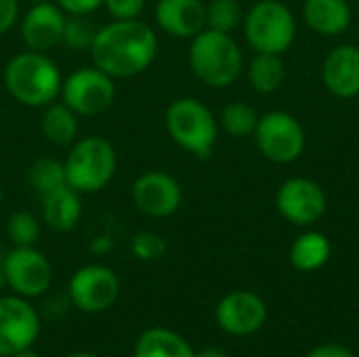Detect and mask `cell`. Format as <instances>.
<instances>
[{
	"instance_id": "obj_1",
	"label": "cell",
	"mask_w": 359,
	"mask_h": 357,
	"mask_svg": "<svg viewBox=\"0 0 359 357\" xmlns=\"http://www.w3.org/2000/svg\"><path fill=\"white\" fill-rule=\"evenodd\" d=\"M156 32L139 19H114L97 29L90 46L93 65L116 78L143 74L156 59Z\"/></svg>"
},
{
	"instance_id": "obj_2",
	"label": "cell",
	"mask_w": 359,
	"mask_h": 357,
	"mask_svg": "<svg viewBox=\"0 0 359 357\" xmlns=\"http://www.w3.org/2000/svg\"><path fill=\"white\" fill-rule=\"evenodd\" d=\"M61 72L57 63L38 50H23L11 57L4 67L8 95L25 107H44L61 95Z\"/></svg>"
},
{
	"instance_id": "obj_3",
	"label": "cell",
	"mask_w": 359,
	"mask_h": 357,
	"mask_svg": "<svg viewBox=\"0 0 359 357\" xmlns=\"http://www.w3.org/2000/svg\"><path fill=\"white\" fill-rule=\"evenodd\" d=\"M63 168L69 187H74L78 194H97L114 179L118 156L107 139L99 135H86L72 143Z\"/></svg>"
},
{
	"instance_id": "obj_4",
	"label": "cell",
	"mask_w": 359,
	"mask_h": 357,
	"mask_svg": "<svg viewBox=\"0 0 359 357\" xmlns=\"http://www.w3.org/2000/svg\"><path fill=\"white\" fill-rule=\"evenodd\" d=\"M189 67L208 86H229L242 69V50L229 34L202 29L191 38Z\"/></svg>"
},
{
	"instance_id": "obj_5",
	"label": "cell",
	"mask_w": 359,
	"mask_h": 357,
	"mask_svg": "<svg viewBox=\"0 0 359 357\" xmlns=\"http://www.w3.org/2000/svg\"><path fill=\"white\" fill-rule=\"evenodd\" d=\"M166 130L179 147L202 160L212 154L219 135L212 112L202 101L191 97H181L168 105Z\"/></svg>"
},
{
	"instance_id": "obj_6",
	"label": "cell",
	"mask_w": 359,
	"mask_h": 357,
	"mask_svg": "<svg viewBox=\"0 0 359 357\" xmlns=\"http://www.w3.org/2000/svg\"><path fill=\"white\" fill-rule=\"evenodd\" d=\"M246 38L257 53L280 55L284 53L297 34L292 13L278 0H263L246 15Z\"/></svg>"
},
{
	"instance_id": "obj_7",
	"label": "cell",
	"mask_w": 359,
	"mask_h": 357,
	"mask_svg": "<svg viewBox=\"0 0 359 357\" xmlns=\"http://www.w3.org/2000/svg\"><path fill=\"white\" fill-rule=\"evenodd\" d=\"M61 99L78 116H99L116 99V84L109 74L97 65L78 67L61 84Z\"/></svg>"
},
{
	"instance_id": "obj_8",
	"label": "cell",
	"mask_w": 359,
	"mask_h": 357,
	"mask_svg": "<svg viewBox=\"0 0 359 357\" xmlns=\"http://www.w3.org/2000/svg\"><path fill=\"white\" fill-rule=\"evenodd\" d=\"M255 139L261 154L278 164L294 162L305 149L303 126L286 112H269L259 118Z\"/></svg>"
},
{
	"instance_id": "obj_9",
	"label": "cell",
	"mask_w": 359,
	"mask_h": 357,
	"mask_svg": "<svg viewBox=\"0 0 359 357\" xmlns=\"http://www.w3.org/2000/svg\"><path fill=\"white\" fill-rule=\"evenodd\" d=\"M120 297L118 276L103 265H84L69 280V301L84 314H101Z\"/></svg>"
},
{
	"instance_id": "obj_10",
	"label": "cell",
	"mask_w": 359,
	"mask_h": 357,
	"mask_svg": "<svg viewBox=\"0 0 359 357\" xmlns=\"http://www.w3.org/2000/svg\"><path fill=\"white\" fill-rule=\"evenodd\" d=\"M2 276L19 297L29 299L50 288L53 269L46 257L34 246H15L2 263Z\"/></svg>"
},
{
	"instance_id": "obj_11",
	"label": "cell",
	"mask_w": 359,
	"mask_h": 357,
	"mask_svg": "<svg viewBox=\"0 0 359 357\" xmlns=\"http://www.w3.org/2000/svg\"><path fill=\"white\" fill-rule=\"evenodd\" d=\"M40 335V316L23 297H0V356L27 349Z\"/></svg>"
},
{
	"instance_id": "obj_12",
	"label": "cell",
	"mask_w": 359,
	"mask_h": 357,
	"mask_svg": "<svg viewBox=\"0 0 359 357\" xmlns=\"http://www.w3.org/2000/svg\"><path fill=\"white\" fill-rule=\"evenodd\" d=\"M133 204L151 219H166L175 215L183 202L179 181L164 170H147L137 177L130 189Z\"/></svg>"
},
{
	"instance_id": "obj_13",
	"label": "cell",
	"mask_w": 359,
	"mask_h": 357,
	"mask_svg": "<svg viewBox=\"0 0 359 357\" xmlns=\"http://www.w3.org/2000/svg\"><path fill=\"white\" fill-rule=\"evenodd\" d=\"M276 204L280 215L294 225H313L324 217L328 206L324 189L316 181L303 177L288 179L280 187Z\"/></svg>"
},
{
	"instance_id": "obj_14",
	"label": "cell",
	"mask_w": 359,
	"mask_h": 357,
	"mask_svg": "<svg viewBox=\"0 0 359 357\" xmlns=\"http://www.w3.org/2000/svg\"><path fill=\"white\" fill-rule=\"evenodd\" d=\"M267 320L263 299L248 290H236L221 299L217 307L219 326L233 337H250L261 330Z\"/></svg>"
},
{
	"instance_id": "obj_15",
	"label": "cell",
	"mask_w": 359,
	"mask_h": 357,
	"mask_svg": "<svg viewBox=\"0 0 359 357\" xmlns=\"http://www.w3.org/2000/svg\"><path fill=\"white\" fill-rule=\"evenodd\" d=\"M65 11L53 2L32 4V8L21 19V38L29 50L48 53L63 42Z\"/></svg>"
},
{
	"instance_id": "obj_16",
	"label": "cell",
	"mask_w": 359,
	"mask_h": 357,
	"mask_svg": "<svg viewBox=\"0 0 359 357\" xmlns=\"http://www.w3.org/2000/svg\"><path fill=\"white\" fill-rule=\"evenodd\" d=\"M156 23L175 38H194L206 25V6L202 0H160L156 4Z\"/></svg>"
},
{
	"instance_id": "obj_17",
	"label": "cell",
	"mask_w": 359,
	"mask_h": 357,
	"mask_svg": "<svg viewBox=\"0 0 359 357\" xmlns=\"http://www.w3.org/2000/svg\"><path fill=\"white\" fill-rule=\"evenodd\" d=\"M324 86L341 97L351 99L359 95V48L353 44L337 46L328 53L324 67H322Z\"/></svg>"
},
{
	"instance_id": "obj_18",
	"label": "cell",
	"mask_w": 359,
	"mask_h": 357,
	"mask_svg": "<svg viewBox=\"0 0 359 357\" xmlns=\"http://www.w3.org/2000/svg\"><path fill=\"white\" fill-rule=\"evenodd\" d=\"M40 200H42V219L53 231L65 234L78 225L82 217V200L74 187L69 185L57 187L50 194L42 196Z\"/></svg>"
},
{
	"instance_id": "obj_19",
	"label": "cell",
	"mask_w": 359,
	"mask_h": 357,
	"mask_svg": "<svg viewBox=\"0 0 359 357\" xmlns=\"http://www.w3.org/2000/svg\"><path fill=\"white\" fill-rule=\"evenodd\" d=\"M303 15L307 25L324 36L343 34L351 23L347 0H305Z\"/></svg>"
},
{
	"instance_id": "obj_20",
	"label": "cell",
	"mask_w": 359,
	"mask_h": 357,
	"mask_svg": "<svg viewBox=\"0 0 359 357\" xmlns=\"http://www.w3.org/2000/svg\"><path fill=\"white\" fill-rule=\"evenodd\" d=\"M40 128L46 141L55 145H72L78 139V130H80L78 114L72 107H67L63 101L61 103L53 101L44 105Z\"/></svg>"
},
{
	"instance_id": "obj_21",
	"label": "cell",
	"mask_w": 359,
	"mask_h": 357,
	"mask_svg": "<svg viewBox=\"0 0 359 357\" xmlns=\"http://www.w3.org/2000/svg\"><path fill=\"white\" fill-rule=\"evenodd\" d=\"M191 345L177 332L166 328H149L145 330L137 345L135 357H194Z\"/></svg>"
},
{
	"instance_id": "obj_22",
	"label": "cell",
	"mask_w": 359,
	"mask_h": 357,
	"mask_svg": "<svg viewBox=\"0 0 359 357\" xmlns=\"http://www.w3.org/2000/svg\"><path fill=\"white\" fill-rule=\"evenodd\" d=\"M330 259V242L318 231L303 234L290 250V261L299 271H316Z\"/></svg>"
},
{
	"instance_id": "obj_23",
	"label": "cell",
	"mask_w": 359,
	"mask_h": 357,
	"mask_svg": "<svg viewBox=\"0 0 359 357\" xmlns=\"http://www.w3.org/2000/svg\"><path fill=\"white\" fill-rule=\"evenodd\" d=\"M250 84L257 93H273L282 86L284 80V63L280 55H269V53H259L255 61L250 63L248 69Z\"/></svg>"
},
{
	"instance_id": "obj_24",
	"label": "cell",
	"mask_w": 359,
	"mask_h": 357,
	"mask_svg": "<svg viewBox=\"0 0 359 357\" xmlns=\"http://www.w3.org/2000/svg\"><path fill=\"white\" fill-rule=\"evenodd\" d=\"M27 183L42 198V196L50 194L53 189L67 185L65 168L61 162H57L53 158H40L27 168Z\"/></svg>"
},
{
	"instance_id": "obj_25",
	"label": "cell",
	"mask_w": 359,
	"mask_h": 357,
	"mask_svg": "<svg viewBox=\"0 0 359 357\" xmlns=\"http://www.w3.org/2000/svg\"><path fill=\"white\" fill-rule=\"evenodd\" d=\"M257 124H259V116H257L255 107H250L242 101L229 103L221 112V126L225 128L227 135H231L236 139L255 135Z\"/></svg>"
},
{
	"instance_id": "obj_26",
	"label": "cell",
	"mask_w": 359,
	"mask_h": 357,
	"mask_svg": "<svg viewBox=\"0 0 359 357\" xmlns=\"http://www.w3.org/2000/svg\"><path fill=\"white\" fill-rule=\"evenodd\" d=\"M6 236L13 246H34L40 238V221L27 210L13 213L6 221Z\"/></svg>"
},
{
	"instance_id": "obj_27",
	"label": "cell",
	"mask_w": 359,
	"mask_h": 357,
	"mask_svg": "<svg viewBox=\"0 0 359 357\" xmlns=\"http://www.w3.org/2000/svg\"><path fill=\"white\" fill-rule=\"evenodd\" d=\"M242 19V11L238 0H212L206 6V25L208 29L229 34L238 27Z\"/></svg>"
},
{
	"instance_id": "obj_28",
	"label": "cell",
	"mask_w": 359,
	"mask_h": 357,
	"mask_svg": "<svg viewBox=\"0 0 359 357\" xmlns=\"http://www.w3.org/2000/svg\"><path fill=\"white\" fill-rule=\"evenodd\" d=\"M95 36H97V29L86 19V15H67L61 44L69 46L72 50H90Z\"/></svg>"
},
{
	"instance_id": "obj_29",
	"label": "cell",
	"mask_w": 359,
	"mask_h": 357,
	"mask_svg": "<svg viewBox=\"0 0 359 357\" xmlns=\"http://www.w3.org/2000/svg\"><path fill=\"white\" fill-rule=\"evenodd\" d=\"M133 255L141 261H158L166 255V242L154 231H141L133 238Z\"/></svg>"
},
{
	"instance_id": "obj_30",
	"label": "cell",
	"mask_w": 359,
	"mask_h": 357,
	"mask_svg": "<svg viewBox=\"0 0 359 357\" xmlns=\"http://www.w3.org/2000/svg\"><path fill=\"white\" fill-rule=\"evenodd\" d=\"M103 6L114 19H139L145 0H103Z\"/></svg>"
},
{
	"instance_id": "obj_31",
	"label": "cell",
	"mask_w": 359,
	"mask_h": 357,
	"mask_svg": "<svg viewBox=\"0 0 359 357\" xmlns=\"http://www.w3.org/2000/svg\"><path fill=\"white\" fill-rule=\"evenodd\" d=\"M55 2L65 11V15H86V17L103 6V0H55Z\"/></svg>"
},
{
	"instance_id": "obj_32",
	"label": "cell",
	"mask_w": 359,
	"mask_h": 357,
	"mask_svg": "<svg viewBox=\"0 0 359 357\" xmlns=\"http://www.w3.org/2000/svg\"><path fill=\"white\" fill-rule=\"evenodd\" d=\"M19 15L17 0H0V34H6L15 23Z\"/></svg>"
},
{
	"instance_id": "obj_33",
	"label": "cell",
	"mask_w": 359,
	"mask_h": 357,
	"mask_svg": "<svg viewBox=\"0 0 359 357\" xmlns=\"http://www.w3.org/2000/svg\"><path fill=\"white\" fill-rule=\"evenodd\" d=\"M307 357H358L351 349H347L345 345H339V343H326V345H320L316 347Z\"/></svg>"
},
{
	"instance_id": "obj_34",
	"label": "cell",
	"mask_w": 359,
	"mask_h": 357,
	"mask_svg": "<svg viewBox=\"0 0 359 357\" xmlns=\"http://www.w3.org/2000/svg\"><path fill=\"white\" fill-rule=\"evenodd\" d=\"M194 357H229L225 351H221V349H215V347H206V349H202L200 353H196Z\"/></svg>"
},
{
	"instance_id": "obj_35",
	"label": "cell",
	"mask_w": 359,
	"mask_h": 357,
	"mask_svg": "<svg viewBox=\"0 0 359 357\" xmlns=\"http://www.w3.org/2000/svg\"><path fill=\"white\" fill-rule=\"evenodd\" d=\"M13 357H40L32 347H27V349H21V351H17Z\"/></svg>"
},
{
	"instance_id": "obj_36",
	"label": "cell",
	"mask_w": 359,
	"mask_h": 357,
	"mask_svg": "<svg viewBox=\"0 0 359 357\" xmlns=\"http://www.w3.org/2000/svg\"><path fill=\"white\" fill-rule=\"evenodd\" d=\"M67 357H97V356H93V353H72V356H67Z\"/></svg>"
},
{
	"instance_id": "obj_37",
	"label": "cell",
	"mask_w": 359,
	"mask_h": 357,
	"mask_svg": "<svg viewBox=\"0 0 359 357\" xmlns=\"http://www.w3.org/2000/svg\"><path fill=\"white\" fill-rule=\"evenodd\" d=\"M32 4H40V2H53V0H29Z\"/></svg>"
},
{
	"instance_id": "obj_38",
	"label": "cell",
	"mask_w": 359,
	"mask_h": 357,
	"mask_svg": "<svg viewBox=\"0 0 359 357\" xmlns=\"http://www.w3.org/2000/svg\"><path fill=\"white\" fill-rule=\"evenodd\" d=\"M0 204H2V187H0Z\"/></svg>"
},
{
	"instance_id": "obj_39",
	"label": "cell",
	"mask_w": 359,
	"mask_h": 357,
	"mask_svg": "<svg viewBox=\"0 0 359 357\" xmlns=\"http://www.w3.org/2000/svg\"><path fill=\"white\" fill-rule=\"evenodd\" d=\"M0 357H2V356H0Z\"/></svg>"
}]
</instances>
